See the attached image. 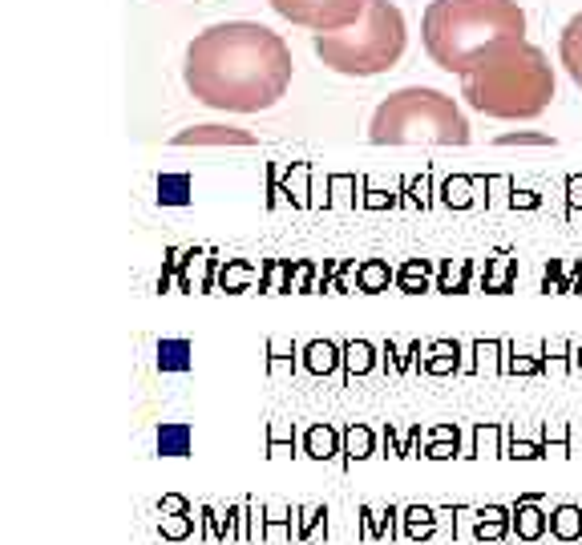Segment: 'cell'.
Instances as JSON below:
<instances>
[{
    "label": "cell",
    "mask_w": 582,
    "mask_h": 545,
    "mask_svg": "<svg viewBox=\"0 0 582 545\" xmlns=\"http://www.w3.org/2000/svg\"><path fill=\"white\" fill-rule=\"evenodd\" d=\"M296 61L279 33L255 21H223L194 33L182 57V85L223 114H263L279 105Z\"/></svg>",
    "instance_id": "obj_1"
},
{
    "label": "cell",
    "mask_w": 582,
    "mask_h": 545,
    "mask_svg": "<svg viewBox=\"0 0 582 545\" xmlns=\"http://www.w3.org/2000/svg\"><path fill=\"white\" fill-rule=\"evenodd\" d=\"M554 89H558V81H554L550 57L538 45H530L526 37L494 45L461 77L465 105L494 122L542 118L554 101Z\"/></svg>",
    "instance_id": "obj_2"
},
{
    "label": "cell",
    "mask_w": 582,
    "mask_h": 545,
    "mask_svg": "<svg viewBox=\"0 0 582 545\" xmlns=\"http://www.w3.org/2000/svg\"><path fill=\"white\" fill-rule=\"evenodd\" d=\"M514 37H526V13L518 0H429L421 17V45L429 61L457 77Z\"/></svg>",
    "instance_id": "obj_3"
},
{
    "label": "cell",
    "mask_w": 582,
    "mask_h": 545,
    "mask_svg": "<svg viewBox=\"0 0 582 545\" xmlns=\"http://www.w3.org/2000/svg\"><path fill=\"white\" fill-rule=\"evenodd\" d=\"M469 118L461 105L429 85H405L388 93L368 122V142L372 146H469Z\"/></svg>",
    "instance_id": "obj_4"
},
{
    "label": "cell",
    "mask_w": 582,
    "mask_h": 545,
    "mask_svg": "<svg viewBox=\"0 0 582 545\" xmlns=\"http://www.w3.org/2000/svg\"><path fill=\"white\" fill-rule=\"evenodd\" d=\"M405 45H409V25L393 0H372L356 25L312 37V49L324 61V69L340 77H380L388 69H397V61L405 57Z\"/></svg>",
    "instance_id": "obj_5"
},
{
    "label": "cell",
    "mask_w": 582,
    "mask_h": 545,
    "mask_svg": "<svg viewBox=\"0 0 582 545\" xmlns=\"http://www.w3.org/2000/svg\"><path fill=\"white\" fill-rule=\"evenodd\" d=\"M267 5L300 29L312 33H340L348 25H356L372 0H267Z\"/></svg>",
    "instance_id": "obj_6"
},
{
    "label": "cell",
    "mask_w": 582,
    "mask_h": 545,
    "mask_svg": "<svg viewBox=\"0 0 582 545\" xmlns=\"http://www.w3.org/2000/svg\"><path fill=\"white\" fill-rule=\"evenodd\" d=\"M203 545H251L247 533V497L239 505H203L199 509V537Z\"/></svg>",
    "instance_id": "obj_7"
},
{
    "label": "cell",
    "mask_w": 582,
    "mask_h": 545,
    "mask_svg": "<svg viewBox=\"0 0 582 545\" xmlns=\"http://www.w3.org/2000/svg\"><path fill=\"white\" fill-rule=\"evenodd\" d=\"M356 533L368 545H393L401 541V505H360Z\"/></svg>",
    "instance_id": "obj_8"
},
{
    "label": "cell",
    "mask_w": 582,
    "mask_h": 545,
    "mask_svg": "<svg viewBox=\"0 0 582 545\" xmlns=\"http://www.w3.org/2000/svg\"><path fill=\"white\" fill-rule=\"evenodd\" d=\"M514 537L534 545L542 537H550V509H546V493H522L514 505Z\"/></svg>",
    "instance_id": "obj_9"
},
{
    "label": "cell",
    "mask_w": 582,
    "mask_h": 545,
    "mask_svg": "<svg viewBox=\"0 0 582 545\" xmlns=\"http://www.w3.org/2000/svg\"><path fill=\"white\" fill-rule=\"evenodd\" d=\"M170 146H182V150L186 146H239V150H247V146H255V134L239 130V126H186L170 138Z\"/></svg>",
    "instance_id": "obj_10"
},
{
    "label": "cell",
    "mask_w": 582,
    "mask_h": 545,
    "mask_svg": "<svg viewBox=\"0 0 582 545\" xmlns=\"http://www.w3.org/2000/svg\"><path fill=\"white\" fill-rule=\"evenodd\" d=\"M506 537H514L510 505H473V545H498Z\"/></svg>",
    "instance_id": "obj_11"
},
{
    "label": "cell",
    "mask_w": 582,
    "mask_h": 545,
    "mask_svg": "<svg viewBox=\"0 0 582 545\" xmlns=\"http://www.w3.org/2000/svg\"><path fill=\"white\" fill-rule=\"evenodd\" d=\"M441 533V513L433 505H401V541L429 545Z\"/></svg>",
    "instance_id": "obj_12"
},
{
    "label": "cell",
    "mask_w": 582,
    "mask_h": 545,
    "mask_svg": "<svg viewBox=\"0 0 582 545\" xmlns=\"http://www.w3.org/2000/svg\"><path fill=\"white\" fill-rule=\"evenodd\" d=\"M558 65L582 89V13H574L558 33Z\"/></svg>",
    "instance_id": "obj_13"
},
{
    "label": "cell",
    "mask_w": 582,
    "mask_h": 545,
    "mask_svg": "<svg viewBox=\"0 0 582 545\" xmlns=\"http://www.w3.org/2000/svg\"><path fill=\"white\" fill-rule=\"evenodd\" d=\"M304 457L308 461H344V436L328 424H316L304 432Z\"/></svg>",
    "instance_id": "obj_14"
},
{
    "label": "cell",
    "mask_w": 582,
    "mask_h": 545,
    "mask_svg": "<svg viewBox=\"0 0 582 545\" xmlns=\"http://www.w3.org/2000/svg\"><path fill=\"white\" fill-rule=\"evenodd\" d=\"M296 517H300V505H267L263 545H291L296 541Z\"/></svg>",
    "instance_id": "obj_15"
},
{
    "label": "cell",
    "mask_w": 582,
    "mask_h": 545,
    "mask_svg": "<svg viewBox=\"0 0 582 545\" xmlns=\"http://www.w3.org/2000/svg\"><path fill=\"white\" fill-rule=\"evenodd\" d=\"M550 537L562 541V545L582 541V505H574V501H558V505L550 509Z\"/></svg>",
    "instance_id": "obj_16"
},
{
    "label": "cell",
    "mask_w": 582,
    "mask_h": 545,
    "mask_svg": "<svg viewBox=\"0 0 582 545\" xmlns=\"http://www.w3.org/2000/svg\"><path fill=\"white\" fill-rule=\"evenodd\" d=\"M324 541H328V505H300L296 545H324Z\"/></svg>",
    "instance_id": "obj_17"
},
{
    "label": "cell",
    "mask_w": 582,
    "mask_h": 545,
    "mask_svg": "<svg viewBox=\"0 0 582 545\" xmlns=\"http://www.w3.org/2000/svg\"><path fill=\"white\" fill-rule=\"evenodd\" d=\"M372 453H376V436L364 424H352L344 432V469H352L356 461H368Z\"/></svg>",
    "instance_id": "obj_18"
},
{
    "label": "cell",
    "mask_w": 582,
    "mask_h": 545,
    "mask_svg": "<svg viewBox=\"0 0 582 545\" xmlns=\"http://www.w3.org/2000/svg\"><path fill=\"white\" fill-rule=\"evenodd\" d=\"M158 537L162 541H190V537H199V517H194V513H166V517H158Z\"/></svg>",
    "instance_id": "obj_19"
},
{
    "label": "cell",
    "mask_w": 582,
    "mask_h": 545,
    "mask_svg": "<svg viewBox=\"0 0 582 545\" xmlns=\"http://www.w3.org/2000/svg\"><path fill=\"white\" fill-rule=\"evenodd\" d=\"M469 457H481V461L506 457V449H502V428H494V424H481V428L473 432V441H469Z\"/></svg>",
    "instance_id": "obj_20"
},
{
    "label": "cell",
    "mask_w": 582,
    "mask_h": 545,
    "mask_svg": "<svg viewBox=\"0 0 582 545\" xmlns=\"http://www.w3.org/2000/svg\"><path fill=\"white\" fill-rule=\"evenodd\" d=\"M304 364H308V372L328 376V372H336V364H340V348H336V344H308V348H304Z\"/></svg>",
    "instance_id": "obj_21"
},
{
    "label": "cell",
    "mask_w": 582,
    "mask_h": 545,
    "mask_svg": "<svg viewBox=\"0 0 582 545\" xmlns=\"http://www.w3.org/2000/svg\"><path fill=\"white\" fill-rule=\"evenodd\" d=\"M158 453H162V457H186V453H190V428L166 424V428L158 432Z\"/></svg>",
    "instance_id": "obj_22"
},
{
    "label": "cell",
    "mask_w": 582,
    "mask_h": 545,
    "mask_svg": "<svg viewBox=\"0 0 582 545\" xmlns=\"http://www.w3.org/2000/svg\"><path fill=\"white\" fill-rule=\"evenodd\" d=\"M425 457H429V461H449V457H461V445H457V428H433Z\"/></svg>",
    "instance_id": "obj_23"
},
{
    "label": "cell",
    "mask_w": 582,
    "mask_h": 545,
    "mask_svg": "<svg viewBox=\"0 0 582 545\" xmlns=\"http://www.w3.org/2000/svg\"><path fill=\"white\" fill-rule=\"evenodd\" d=\"M247 533H251V545H263V533H267V505L247 497Z\"/></svg>",
    "instance_id": "obj_24"
},
{
    "label": "cell",
    "mask_w": 582,
    "mask_h": 545,
    "mask_svg": "<svg viewBox=\"0 0 582 545\" xmlns=\"http://www.w3.org/2000/svg\"><path fill=\"white\" fill-rule=\"evenodd\" d=\"M473 541V505H457L453 517V545H469Z\"/></svg>",
    "instance_id": "obj_25"
},
{
    "label": "cell",
    "mask_w": 582,
    "mask_h": 545,
    "mask_svg": "<svg viewBox=\"0 0 582 545\" xmlns=\"http://www.w3.org/2000/svg\"><path fill=\"white\" fill-rule=\"evenodd\" d=\"M356 283H360L364 291H380V287L388 283V267H384V263H368V267L356 271Z\"/></svg>",
    "instance_id": "obj_26"
},
{
    "label": "cell",
    "mask_w": 582,
    "mask_h": 545,
    "mask_svg": "<svg viewBox=\"0 0 582 545\" xmlns=\"http://www.w3.org/2000/svg\"><path fill=\"white\" fill-rule=\"evenodd\" d=\"M291 449H296V436L275 424L271 436H267V453H271V457H291Z\"/></svg>",
    "instance_id": "obj_27"
},
{
    "label": "cell",
    "mask_w": 582,
    "mask_h": 545,
    "mask_svg": "<svg viewBox=\"0 0 582 545\" xmlns=\"http://www.w3.org/2000/svg\"><path fill=\"white\" fill-rule=\"evenodd\" d=\"M498 146H550L554 150V138L550 134H530V130H518V134H502Z\"/></svg>",
    "instance_id": "obj_28"
},
{
    "label": "cell",
    "mask_w": 582,
    "mask_h": 545,
    "mask_svg": "<svg viewBox=\"0 0 582 545\" xmlns=\"http://www.w3.org/2000/svg\"><path fill=\"white\" fill-rule=\"evenodd\" d=\"M344 356H348V368L352 372H368L372 368V348L368 344H348Z\"/></svg>",
    "instance_id": "obj_29"
},
{
    "label": "cell",
    "mask_w": 582,
    "mask_h": 545,
    "mask_svg": "<svg viewBox=\"0 0 582 545\" xmlns=\"http://www.w3.org/2000/svg\"><path fill=\"white\" fill-rule=\"evenodd\" d=\"M429 368H433V372H449V368H457V348H453V344H437Z\"/></svg>",
    "instance_id": "obj_30"
},
{
    "label": "cell",
    "mask_w": 582,
    "mask_h": 545,
    "mask_svg": "<svg viewBox=\"0 0 582 545\" xmlns=\"http://www.w3.org/2000/svg\"><path fill=\"white\" fill-rule=\"evenodd\" d=\"M166 513H194V509H190V501H186L182 493H166V497L158 501V517H166Z\"/></svg>",
    "instance_id": "obj_31"
},
{
    "label": "cell",
    "mask_w": 582,
    "mask_h": 545,
    "mask_svg": "<svg viewBox=\"0 0 582 545\" xmlns=\"http://www.w3.org/2000/svg\"><path fill=\"white\" fill-rule=\"evenodd\" d=\"M506 457H514V461H538V457H546V449H538V445H526V441H514Z\"/></svg>",
    "instance_id": "obj_32"
},
{
    "label": "cell",
    "mask_w": 582,
    "mask_h": 545,
    "mask_svg": "<svg viewBox=\"0 0 582 545\" xmlns=\"http://www.w3.org/2000/svg\"><path fill=\"white\" fill-rule=\"evenodd\" d=\"M498 344H477V368L485 372V368H498Z\"/></svg>",
    "instance_id": "obj_33"
},
{
    "label": "cell",
    "mask_w": 582,
    "mask_h": 545,
    "mask_svg": "<svg viewBox=\"0 0 582 545\" xmlns=\"http://www.w3.org/2000/svg\"><path fill=\"white\" fill-rule=\"evenodd\" d=\"M550 449H554L558 457L566 453V432H562V424H554V428H546V453H550Z\"/></svg>",
    "instance_id": "obj_34"
},
{
    "label": "cell",
    "mask_w": 582,
    "mask_h": 545,
    "mask_svg": "<svg viewBox=\"0 0 582 545\" xmlns=\"http://www.w3.org/2000/svg\"><path fill=\"white\" fill-rule=\"evenodd\" d=\"M401 287H405V291H421V287H425V267L413 263V267L401 275Z\"/></svg>",
    "instance_id": "obj_35"
},
{
    "label": "cell",
    "mask_w": 582,
    "mask_h": 545,
    "mask_svg": "<svg viewBox=\"0 0 582 545\" xmlns=\"http://www.w3.org/2000/svg\"><path fill=\"white\" fill-rule=\"evenodd\" d=\"M506 283H510V263L502 255V263H494V271H490V287L494 291H506Z\"/></svg>",
    "instance_id": "obj_36"
},
{
    "label": "cell",
    "mask_w": 582,
    "mask_h": 545,
    "mask_svg": "<svg viewBox=\"0 0 582 545\" xmlns=\"http://www.w3.org/2000/svg\"><path fill=\"white\" fill-rule=\"evenodd\" d=\"M247 279H251V267H243V263H235V267H231V271L223 275V283H227L231 291H235V287H243Z\"/></svg>",
    "instance_id": "obj_37"
},
{
    "label": "cell",
    "mask_w": 582,
    "mask_h": 545,
    "mask_svg": "<svg viewBox=\"0 0 582 545\" xmlns=\"http://www.w3.org/2000/svg\"><path fill=\"white\" fill-rule=\"evenodd\" d=\"M384 453H388V457H405V441H401L393 428H384Z\"/></svg>",
    "instance_id": "obj_38"
},
{
    "label": "cell",
    "mask_w": 582,
    "mask_h": 545,
    "mask_svg": "<svg viewBox=\"0 0 582 545\" xmlns=\"http://www.w3.org/2000/svg\"><path fill=\"white\" fill-rule=\"evenodd\" d=\"M465 275H469V271H465L461 263L449 267V271H445V287H449V291H461V287H465Z\"/></svg>",
    "instance_id": "obj_39"
},
{
    "label": "cell",
    "mask_w": 582,
    "mask_h": 545,
    "mask_svg": "<svg viewBox=\"0 0 582 545\" xmlns=\"http://www.w3.org/2000/svg\"><path fill=\"white\" fill-rule=\"evenodd\" d=\"M271 352H275V356H271V368H275V372H283V368L291 364V352H287V348H271Z\"/></svg>",
    "instance_id": "obj_40"
},
{
    "label": "cell",
    "mask_w": 582,
    "mask_h": 545,
    "mask_svg": "<svg viewBox=\"0 0 582 545\" xmlns=\"http://www.w3.org/2000/svg\"><path fill=\"white\" fill-rule=\"evenodd\" d=\"M562 364H566V344H554V348H550V368L558 372Z\"/></svg>",
    "instance_id": "obj_41"
},
{
    "label": "cell",
    "mask_w": 582,
    "mask_h": 545,
    "mask_svg": "<svg viewBox=\"0 0 582 545\" xmlns=\"http://www.w3.org/2000/svg\"><path fill=\"white\" fill-rule=\"evenodd\" d=\"M166 364L178 368V364H182V348H166Z\"/></svg>",
    "instance_id": "obj_42"
},
{
    "label": "cell",
    "mask_w": 582,
    "mask_h": 545,
    "mask_svg": "<svg viewBox=\"0 0 582 545\" xmlns=\"http://www.w3.org/2000/svg\"><path fill=\"white\" fill-rule=\"evenodd\" d=\"M578 364H582V352H578Z\"/></svg>",
    "instance_id": "obj_43"
}]
</instances>
